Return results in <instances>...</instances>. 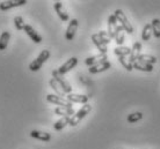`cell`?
I'll use <instances>...</instances> for the list:
<instances>
[{
    "mask_svg": "<svg viewBox=\"0 0 160 149\" xmlns=\"http://www.w3.org/2000/svg\"><path fill=\"white\" fill-rule=\"evenodd\" d=\"M91 111H92V105H89L88 103L87 104H84L82 105V108H81L78 112H76L72 117L70 118V124H68V125L72 126V127L77 126L80 123V120H81V119H84V118L86 117Z\"/></svg>",
    "mask_w": 160,
    "mask_h": 149,
    "instance_id": "1",
    "label": "cell"
},
{
    "mask_svg": "<svg viewBox=\"0 0 160 149\" xmlns=\"http://www.w3.org/2000/svg\"><path fill=\"white\" fill-rule=\"evenodd\" d=\"M114 15L116 17L117 22H120V26H122V28H123L124 31H127L128 34H133V27H132V24L129 22L128 17L127 15L123 13L122 9H116L115 13H114Z\"/></svg>",
    "mask_w": 160,
    "mask_h": 149,
    "instance_id": "2",
    "label": "cell"
},
{
    "mask_svg": "<svg viewBox=\"0 0 160 149\" xmlns=\"http://www.w3.org/2000/svg\"><path fill=\"white\" fill-rule=\"evenodd\" d=\"M49 58H50V51H49V50H43V51L38 54V57H37L36 59L30 63V65H29V69L32 71V72L40 71L41 67H42V65L48 60Z\"/></svg>",
    "mask_w": 160,
    "mask_h": 149,
    "instance_id": "3",
    "label": "cell"
},
{
    "mask_svg": "<svg viewBox=\"0 0 160 149\" xmlns=\"http://www.w3.org/2000/svg\"><path fill=\"white\" fill-rule=\"evenodd\" d=\"M52 77L56 80V82L59 85V87L62 88V90L64 91L65 94H71L72 93V87L70 86L68 81L65 80L64 77L58 72V69H55V71H52Z\"/></svg>",
    "mask_w": 160,
    "mask_h": 149,
    "instance_id": "4",
    "label": "cell"
},
{
    "mask_svg": "<svg viewBox=\"0 0 160 149\" xmlns=\"http://www.w3.org/2000/svg\"><path fill=\"white\" fill-rule=\"evenodd\" d=\"M47 101L49 103H52V104H56L60 108H72V103L68 101V98H64V97H59L55 95V94H49L47 96Z\"/></svg>",
    "mask_w": 160,
    "mask_h": 149,
    "instance_id": "5",
    "label": "cell"
},
{
    "mask_svg": "<svg viewBox=\"0 0 160 149\" xmlns=\"http://www.w3.org/2000/svg\"><path fill=\"white\" fill-rule=\"evenodd\" d=\"M27 4L26 0H7V1H2L0 2V11H9L12 8L15 7H20V6H23V5Z\"/></svg>",
    "mask_w": 160,
    "mask_h": 149,
    "instance_id": "6",
    "label": "cell"
},
{
    "mask_svg": "<svg viewBox=\"0 0 160 149\" xmlns=\"http://www.w3.org/2000/svg\"><path fill=\"white\" fill-rule=\"evenodd\" d=\"M77 65H78V58H77V57H72V58L68 59V61H65L64 64L60 66L59 68H58V72H59L62 75H64V74H66L68 72H70L72 68H74Z\"/></svg>",
    "mask_w": 160,
    "mask_h": 149,
    "instance_id": "7",
    "label": "cell"
},
{
    "mask_svg": "<svg viewBox=\"0 0 160 149\" xmlns=\"http://www.w3.org/2000/svg\"><path fill=\"white\" fill-rule=\"evenodd\" d=\"M108 59V57L107 54H104V53H99V54H95V56H92V57H88L85 59V64L89 66V67H92L94 65H98V64H101V63H103V61H107Z\"/></svg>",
    "mask_w": 160,
    "mask_h": 149,
    "instance_id": "8",
    "label": "cell"
},
{
    "mask_svg": "<svg viewBox=\"0 0 160 149\" xmlns=\"http://www.w3.org/2000/svg\"><path fill=\"white\" fill-rule=\"evenodd\" d=\"M78 26H79V22L77 19H72L70 21V23L68 26V29H66V32H65V38L68 40H72L76 36V32L78 30Z\"/></svg>",
    "mask_w": 160,
    "mask_h": 149,
    "instance_id": "9",
    "label": "cell"
},
{
    "mask_svg": "<svg viewBox=\"0 0 160 149\" xmlns=\"http://www.w3.org/2000/svg\"><path fill=\"white\" fill-rule=\"evenodd\" d=\"M117 28H118V23H117L116 17H115L114 14H112L108 17V30H107L110 38H115L117 32Z\"/></svg>",
    "mask_w": 160,
    "mask_h": 149,
    "instance_id": "10",
    "label": "cell"
},
{
    "mask_svg": "<svg viewBox=\"0 0 160 149\" xmlns=\"http://www.w3.org/2000/svg\"><path fill=\"white\" fill-rule=\"evenodd\" d=\"M24 32L28 35L30 38H32V40L34 42V43H41L42 42V37H41V35L38 34V32L35 30V29L32 28V26H29V24H24V28H23Z\"/></svg>",
    "mask_w": 160,
    "mask_h": 149,
    "instance_id": "11",
    "label": "cell"
},
{
    "mask_svg": "<svg viewBox=\"0 0 160 149\" xmlns=\"http://www.w3.org/2000/svg\"><path fill=\"white\" fill-rule=\"evenodd\" d=\"M53 8H55V11H56V13L58 14V16H59V19L62 21H68L70 20V16H68V13L65 11L64 6H63V4L60 2V1H56L55 4H53Z\"/></svg>",
    "mask_w": 160,
    "mask_h": 149,
    "instance_id": "12",
    "label": "cell"
},
{
    "mask_svg": "<svg viewBox=\"0 0 160 149\" xmlns=\"http://www.w3.org/2000/svg\"><path fill=\"white\" fill-rule=\"evenodd\" d=\"M68 101L71 103H80V104H87L88 100H89V96H86V95H80V94H68L66 96Z\"/></svg>",
    "mask_w": 160,
    "mask_h": 149,
    "instance_id": "13",
    "label": "cell"
},
{
    "mask_svg": "<svg viewBox=\"0 0 160 149\" xmlns=\"http://www.w3.org/2000/svg\"><path fill=\"white\" fill-rule=\"evenodd\" d=\"M142 54V44H140L139 42H136L133 46L131 49V53H130V56H129V61L133 64V63H136L138 60V57Z\"/></svg>",
    "mask_w": 160,
    "mask_h": 149,
    "instance_id": "14",
    "label": "cell"
},
{
    "mask_svg": "<svg viewBox=\"0 0 160 149\" xmlns=\"http://www.w3.org/2000/svg\"><path fill=\"white\" fill-rule=\"evenodd\" d=\"M112 67V64L109 63L108 60L107 61H103V63H101V64H98V65H94L92 67H89V73L91 74H98V73H101V72H104V71H107Z\"/></svg>",
    "mask_w": 160,
    "mask_h": 149,
    "instance_id": "15",
    "label": "cell"
},
{
    "mask_svg": "<svg viewBox=\"0 0 160 149\" xmlns=\"http://www.w3.org/2000/svg\"><path fill=\"white\" fill-rule=\"evenodd\" d=\"M92 40H93V43L95 44L96 48H98V50L100 51V53H104V54H107V51H108L107 45L104 44L103 42L101 40L100 36H99V34H93V35H92Z\"/></svg>",
    "mask_w": 160,
    "mask_h": 149,
    "instance_id": "16",
    "label": "cell"
},
{
    "mask_svg": "<svg viewBox=\"0 0 160 149\" xmlns=\"http://www.w3.org/2000/svg\"><path fill=\"white\" fill-rule=\"evenodd\" d=\"M30 137L37 140H42V141H50L51 140V135L48 132H42V131H36L34 129L30 132Z\"/></svg>",
    "mask_w": 160,
    "mask_h": 149,
    "instance_id": "17",
    "label": "cell"
},
{
    "mask_svg": "<svg viewBox=\"0 0 160 149\" xmlns=\"http://www.w3.org/2000/svg\"><path fill=\"white\" fill-rule=\"evenodd\" d=\"M55 113L58 114V116H62V117H72L73 114L76 113L73 108H60V106H57L55 109Z\"/></svg>",
    "mask_w": 160,
    "mask_h": 149,
    "instance_id": "18",
    "label": "cell"
},
{
    "mask_svg": "<svg viewBox=\"0 0 160 149\" xmlns=\"http://www.w3.org/2000/svg\"><path fill=\"white\" fill-rule=\"evenodd\" d=\"M132 66H133V69L142 71V72H152L153 71V65L145 64V63H142V61H139V60H137L136 63H133Z\"/></svg>",
    "mask_w": 160,
    "mask_h": 149,
    "instance_id": "19",
    "label": "cell"
},
{
    "mask_svg": "<svg viewBox=\"0 0 160 149\" xmlns=\"http://www.w3.org/2000/svg\"><path fill=\"white\" fill-rule=\"evenodd\" d=\"M9 40H11V34H9V31H4L0 35V51L6 50Z\"/></svg>",
    "mask_w": 160,
    "mask_h": 149,
    "instance_id": "20",
    "label": "cell"
},
{
    "mask_svg": "<svg viewBox=\"0 0 160 149\" xmlns=\"http://www.w3.org/2000/svg\"><path fill=\"white\" fill-rule=\"evenodd\" d=\"M49 85H50V87L52 88V90L55 91V95H57V96H59V97H64L65 98V93L62 90V88L59 87V85L56 82V80L52 77V79H50V81H49Z\"/></svg>",
    "mask_w": 160,
    "mask_h": 149,
    "instance_id": "21",
    "label": "cell"
},
{
    "mask_svg": "<svg viewBox=\"0 0 160 149\" xmlns=\"http://www.w3.org/2000/svg\"><path fill=\"white\" fill-rule=\"evenodd\" d=\"M114 53L117 57H127V56H130L131 49L128 48V46H117V48L114 49Z\"/></svg>",
    "mask_w": 160,
    "mask_h": 149,
    "instance_id": "22",
    "label": "cell"
},
{
    "mask_svg": "<svg viewBox=\"0 0 160 149\" xmlns=\"http://www.w3.org/2000/svg\"><path fill=\"white\" fill-rule=\"evenodd\" d=\"M70 118H71V117H62L59 120H57L56 123H55L53 128L56 129V131H62L65 126L70 124Z\"/></svg>",
    "mask_w": 160,
    "mask_h": 149,
    "instance_id": "23",
    "label": "cell"
},
{
    "mask_svg": "<svg viewBox=\"0 0 160 149\" xmlns=\"http://www.w3.org/2000/svg\"><path fill=\"white\" fill-rule=\"evenodd\" d=\"M124 30L122 28V26L118 24V28H117V32H116V36H115V42H116V44L118 46H123V43H124V40H125V37H124Z\"/></svg>",
    "mask_w": 160,
    "mask_h": 149,
    "instance_id": "24",
    "label": "cell"
},
{
    "mask_svg": "<svg viewBox=\"0 0 160 149\" xmlns=\"http://www.w3.org/2000/svg\"><path fill=\"white\" fill-rule=\"evenodd\" d=\"M138 60L142 61V63H145V64L153 65L157 63V58L154 56H150V54H144V53H142V54L138 57Z\"/></svg>",
    "mask_w": 160,
    "mask_h": 149,
    "instance_id": "25",
    "label": "cell"
},
{
    "mask_svg": "<svg viewBox=\"0 0 160 149\" xmlns=\"http://www.w3.org/2000/svg\"><path fill=\"white\" fill-rule=\"evenodd\" d=\"M151 27H152V34L154 35V37H156V38H160V20L159 19L152 20Z\"/></svg>",
    "mask_w": 160,
    "mask_h": 149,
    "instance_id": "26",
    "label": "cell"
},
{
    "mask_svg": "<svg viewBox=\"0 0 160 149\" xmlns=\"http://www.w3.org/2000/svg\"><path fill=\"white\" fill-rule=\"evenodd\" d=\"M151 35H152V27H151V23H146L144 26L143 32H142V38H143V40H150Z\"/></svg>",
    "mask_w": 160,
    "mask_h": 149,
    "instance_id": "27",
    "label": "cell"
},
{
    "mask_svg": "<svg viewBox=\"0 0 160 149\" xmlns=\"http://www.w3.org/2000/svg\"><path fill=\"white\" fill-rule=\"evenodd\" d=\"M118 61H120L121 65L123 66L124 68L127 69V71H129V72H131L132 69H133V66L129 61V58H127V57H118Z\"/></svg>",
    "mask_w": 160,
    "mask_h": 149,
    "instance_id": "28",
    "label": "cell"
},
{
    "mask_svg": "<svg viewBox=\"0 0 160 149\" xmlns=\"http://www.w3.org/2000/svg\"><path fill=\"white\" fill-rule=\"evenodd\" d=\"M142 118H143V113L142 112H133L128 116V121L130 123V124H132V123L139 121Z\"/></svg>",
    "mask_w": 160,
    "mask_h": 149,
    "instance_id": "29",
    "label": "cell"
},
{
    "mask_svg": "<svg viewBox=\"0 0 160 149\" xmlns=\"http://www.w3.org/2000/svg\"><path fill=\"white\" fill-rule=\"evenodd\" d=\"M24 22H23V19L21 17V16H15L14 17V26H15V28L18 30H23L24 28Z\"/></svg>",
    "mask_w": 160,
    "mask_h": 149,
    "instance_id": "30",
    "label": "cell"
},
{
    "mask_svg": "<svg viewBox=\"0 0 160 149\" xmlns=\"http://www.w3.org/2000/svg\"><path fill=\"white\" fill-rule=\"evenodd\" d=\"M98 34H99V36H100L101 40H102L106 45L109 44V43L112 42V38L109 37L108 32H107V31H100V32H98Z\"/></svg>",
    "mask_w": 160,
    "mask_h": 149,
    "instance_id": "31",
    "label": "cell"
}]
</instances>
